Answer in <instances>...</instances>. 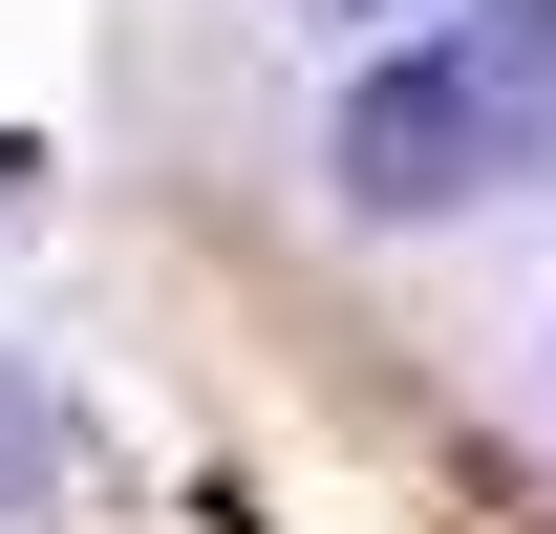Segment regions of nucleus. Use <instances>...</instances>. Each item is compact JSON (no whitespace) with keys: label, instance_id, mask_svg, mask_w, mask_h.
Here are the masks:
<instances>
[{"label":"nucleus","instance_id":"4","mask_svg":"<svg viewBox=\"0 0 556 534\" xmlns=\"http://www.w3.org/2000/svg\"><path fill=\"white\" fill-rule=\"evenodd\" d=\"M0 171H22V150H0Z\"/></svg>","mask_w":556,"mask_h":534},{"label":"nucleus","instance_id":"2","mask_svg":"<svg viewBox=\"0 0 556 534\" xmlns=\"http://www.w3.org/2000/svg\"><path fill=\"white\" fill-rule=\"evenodd\" d=\"M43 492H65V406H43V385H22V364H0V534L43 513Z\"/></svg>","mask_w":556,"mask_h":534},{"label":"nucleus","instance_id":"1","mask_svg":"<svg viewBox=\"0 0 556 534\" xmlns=\"http://www.w3.org/2000/svg\"><path fill=\"white\" fill-rule=\"evenodd\" d=\"M343 193L364 214H492L556 171V0H450L343 86Z\"/></svg>","mask_w":556,"mask_h":534},{"label":"nucleus","instance_id":"3","mask_svg":"<svg viewBox=\"0 0 556 534\" xmlns=\"http://www.w3.org/2000/svg\"><path fill=\"white\" fill-rule=\"evenodd\" d=\"M300 22H407V0H300ZM428 22H450V0H428Z\"/></svg>","mask_w":556,"mask_h":534}]
</instances>
